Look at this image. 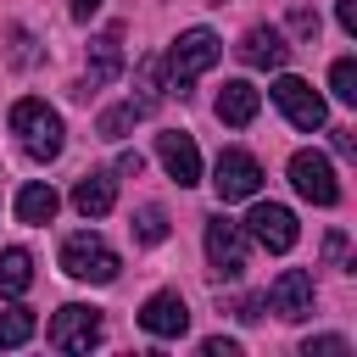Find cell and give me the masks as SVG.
<instances>
[{"label":"cell","mask_w":357,"mask_h":357,"mask_svg":"<svg viewBox=\"0 0 357 357\" xmlns=\"http://www.w3.org/2000/svg\"><path fill=\"white\" fill-rule=\"evenodd\" d=\"M11 134H17V145L28 151V162H56L61 156V145H67V128H61V112L56 106H45L39 95H22L17 106H11Z\"/></svg>","instance_id":"6da1fadb"},{"label":"cell","mask_w":357,"mask_h":357,"mask_svg":"<svg viewBox=\"0 0 357 357\" xmlns=\"http://www.w3.org/2000/svg\"><path fill=\"white\" fill-rule=\"evenodd\" d=\"M218 56H223V39L212 33V28H184L178 39H173V50L162 56V78H167V95H190V84L206 73V67H218Z\"/></svg>","instance_id":"7a4b0ae2"},{"label":"cell","mask_w":357,"mask_h":357,"mask_svg":"<svg viewBox=\"0 0 357 357\" xmlns=\"http://www.w3.org/2000/svg\"><path fill=\"white\" fill-rule=\"evenodd\" d=\"M117 268H123V262H117V251H112L100 234H89V229H84V234H67V240H61V273H67V279L112 284V279H117Z\"/></svg>","instance_id":"3957f363"},{"label":"cell","mask_w":357,"mask_h":357,"mask_svg":"<svg viewBox=\"0 0 357 357\" xmlns=\"http://www.w3.org/2000/svg\"><path fill=\"white\" fill-rule=\"evenodd\" d=\"M273 106L290 117V128H301V134H312V128H324L329 123V106H324V95L307 84V78H296V73H284L279 67V78H273Z\"/></svg>","instance_id":"277c9868"},{"label":"cell","mask_w":357,"mask_h":357,"mask_svg":"<svg viewBox=\"0 0 357 357\" xmlns=\"http://www.w3.org/2000/svg\"><path fill=\"white\" fill-rule=\"evenodd\" d=\"M100 335H106L100 307L67 301V307H56V318H50V346H56V351H95Z\"/></svg>","instance_id":"5b68a950"},{"label":"cell","mask_w":357,"mask_h":357,"mask_svg":"<svg viewBox=\"0 0 357 357\" xmlns=\"http://www.w3.org/2000/svg\"><path fill=\"white\" fill-rule=\"evenodd\" d=\"M212 190H218V201H251V195L262 190V167H257V156L240 151V145L218 151V162H212Z\"/></svg>","instance_id":"8992f818"},{"label":"cell","mask_w":357,"mask_h":357,"mask_svg":"<svg viewBox=\"0 0 357 357\" xmlns=\"http://www.w3.org/2000/svg\"><path fill=\"white\" fill-rule=\"evenodd\" d=\"M312 301H318V290H312V273H307V268H284V273L268 284V296H262V307H268L273 318H284V324L312 318Z\"/></svg>","instance_id":"52a82bcc"},{"label":"cell","mask_w":357,"mask_h":357,"mask_svg":"<svg viewBox=\"0 0 357 357\" xmlns=\"http://www.w3.org/2000/svg\"><path fill=\"white\" fill-rule=\"evenodd\" d=\"M290 184H296V195L312 201V206H335V201H340L335 167H329L324 151H296V156H290Z\"/></svg>","instance_id":"ba28073f"},{"label":"cell","mask_w":357,"mask_h":357,"mask_svg":"<svg viewBox=\"0 0 357 357\" xmlns=\"http://www.w3.org/2000/svg\"><path fill=\"white\" fill-rule=\"evenodd\" d=\"M206 262L218 279H240L245 273V229L229 223V218H206Z\"/></svg>","instance_id":"9c48e42d"},{"label":"cell","mask_w":357,"mask_h":357,"mask_svg":"<svg viewBox=\"0 0 357 357\" xmlns=\"http://www.w3.org/2000/svg\"><path fill=\"white\" fill-rule=\"evenodd\" d=\"M245 234H251L257 245H268V251H290V245L301 240V223H296L290 206H279V201H257L251 218H245Z\"/></svg>","instance_id":"30bf717a"},{"label":"cell","mask_w":357,"mask_h":357,"mask_svg":"<svg viewBox=\"0 0 357 357\" xmlns=\"http://www.w3.org/2000/svg\"><path fill=\"white\" fill-rule=\"evenodd\" d=\"M139 329L156 335V340H178V335L190 329V307H184V296H178V290H156V296H145V307H139Z\"/></svg>","instance_id":"8fae6325"},{"label":"cell","mask_w":357,"mask_h":357,"mask_svg":"<svg viewBox=\"0 0 357 357\" xmlns=\"http://www.w3.org/2000/svg\"><path fill=\"white\" fill-rule=\"evenodd\" d=\"M240 61L257 67V73H279V67L290 61V45H284V33H279L273 22H257V28H245V39H240Z\"/></svg>","instance_id":"7c38bea8"},{"label":"cell","mask_w":357,"mask_h":357,"mask_svg":"<svg viewBox=\"0 0 357 357\" xmlns=\"http://www.w3.org/2000/svg\"><path fill=\"white\" fill-rule=\"evenodd\" d=\"M117 73H123V39H117V33H95V39H89V67H84L78 95L89 100V95H95V89H106Z\"/></svg>","instance_id":"4fadbf2b"},{"label":"cell","mask_w":357,"mask_h":357,"mask_svg":"<svg viewBox=\"0 0 357 357\" xmlns=\"http://www.w3.org/2000/svg\"><path fill=\"white\" fill-rule=\"evenodd\" d=\"M156 156L178 184H201V151H195V139L184 128H162L156 134Z\"/></svg>","instance_id":"5bb4252c"},{"label":"cell","mask_w":357,"mask_h":357,"mask_svg":"<svg viewBox=\"0 0 357 357\" xmlns=\"http://www.w3.org/2000/svg\"><path fill=\"white\" fill-rule=\"evenodd\" d=\"M73 206H78L84 218H106V212L117 206V173H112V167H89V173L73 184Z\"/></svg>","instance_id":"9a60e30c"},{"label":"cell","mask_w":357,"mask_h":357,"mask_svg":"<svg viewBox=\"0 0 357 357\" xmlns=\"http://www.w3.org/2000/svg\"><path fill=\"white\" fill-rule=\"evenodd\" d=\"M257 106H262V89L245 84V78H229V84L218 89V100H212L218 123H229V128H245V123L257 117Z\"/></svg>","instance_id":"2e32d148"},{"label":"cell","mask_w":357,"mask_h":357,"mask_svg":"<svg viewBox=\"0 0 357 357\" xmlns=\"http://www.w3.org/2000/svg\"><path fill=\"white\" fill-rule=\"evenodd\" d=\"M56 206H61V195H56L45 178H33V184L17 190V223H50Z\"/></svg>","instance_id":"e0dca14e"},{"label":"cell","mask_w":357,"mask_h":357,"mask_svg":"<svg viewBox=\"0 0 357 357\" xmlns=\"http://www.w3.org/2000/svg\"><path fill=\"white\" fill-rule=\"evenodd\" d=\"M28 284H33V257L22 245H6L0 251V301H17Z\"/></svg>","instance_id":"ac0fdd59"},{"label":"cell","mask_w":357,"mask_h":357,"mask_svg":"<svg viewBox=\"0 0 357 357\" xmlns=\"http://www.w3.org/2000/svg\"><path fill=\"white\" fill-rule=\"evenodd\" d=\"M33 329H39V324H33V312L11 301V307L0 312V351H17V346H28V340H33Z\"/></svg>","instance_id":"d6986e66"},{"label":"cell","mask_w":357,"mask_h":357,"mask_svg":"<svg viewBox=\"0 0 357 357\" xmlns=\"http://www.w3.org/2000/svg\"><path fill=\"white\" fill-rule=\"evenodd\" d=\"M139 117H145V106H139V100H123V106H106L95 128H100V139H123V134H128Z\"/></svg>","instance_id":"ffe728a7"},{"label":"cell","mask_w":357,"mask_h":357,"mask_svg":"<svg viewBox=\"0 0 357 357\" xmlns=\"http://www.w3.org/2000/svg\"><path fill=\"white\" fill-rule=\"evenodd\" d=\"M134 240H139V245H162V240H167V212H162L156 201H145V206L134 212Z\"/></svg>","instance_id":"44dd1931"},{"label":"cell","mask_w":357,"mask_h":357,"mask_svg":"<svg viewBox=\"0 0 357 357\" xmlns=\"http://www.w3.org/2000/svg\"><path fill=\"white\" fill-rule=\"evenodd\" d=\"M329 89H335V100L357 106V61H351V56H340V61L329 67Z\"/></svg>","instance_id":"7402d4cb"},{"label":"cell","mask_w":357,"mask_h":357,"mask_svg":"<svg viewBox=\"0 0 357 357\" xmlns=\"http://www.w3.org/2000/svg\"><path fill=\"white\" fill-rule=\"evenodd\" d=\"M351 346H346V335H318V340H307L301 346V357H346Z\"/></svg>","instance_id":"603a6c76"},{"label":"cell","mask_w":357,"mask_h":357,"mask_svg":"<svg viewBox=\"0 0 357 357\" xmlns=\"http://www.w3.org/2000/svg\"><path fill=\"white\" fill-rule=\"evenodd\" d=\"M33 56H39L33 50V33L28 28H11V67H33Z\"/></svg>","instance_id":"cb8c5ba5"},{"label":"cell","mask_w":357,"mask_h":357,"mask_svg":"<svg viewBox=\"0 0 357 357\" xmlns=\"http://www.w3.org/2000/svg\"><path fill=\"white\" fill-rule=\"evenodd\" d=\"M290 28H296L301 39H318V11H307V6H301V11H290Z\"/></svg>","instance_id":"d4e9b609"},{"label":"cell","mask_w":357,"mask_h":357,"mask_svg":"<svg viewBox=\"0 0 357 357\" xmlns=\"http://www.w3.org/2000/svg\"><path fill=\"white\" fill-rule=\"evenodd\" d=\"M201 357H240V340H223V335H212V340H201Z\"/></svg>","instance_id":"484cf974"},{"label":"cell","mask_w":357,"mask_h":357,"mask_svg":"<svg viewBox=\"0 0 357 357\" xmlns=\"http://www.w3.org/2000/svg\"><path fill=\"white\" fill-rule=\"evenodd\" d=\"M324 257H329V262H346V234H340V229L324 240Z\"/></svg>","instance_id":"4316f807"},{"label":"cell","mask_w":357,"mask_h":357,"mask_svg":"<svg viewBox=\"0 0 357 357\" xmlns=\"http://www.w3.org/2000/svg\"><path fill=\"white\" fill-rule=\"evenodd\" d=\"M335 17H340V28H346V33H357V0H340V6H335Z\"/></svg>","instance_id":"83f0119b"},{"label":"cell","mask_w":357,"mask_h":357,"mask_svg":"<svg viewBox=\"0 0 357 357\" xmlns=\"http://www.w3.org/2000/svg\"><path fill=\"white\" fill-rule=\"evenodd\" d=\"M139 167H145V162H139V151H123V156H117V167H112V173H139Z\"/></svg>","instance_id":"f1b7e54d"},{"label":"cell","mask_w":357,"mask_h":357,"mask_svg":"<svg viewBox=\"0 0 357 357\" xmlns=\"http://www.w3.org/2000/svg\"><path fill=\"white\" fill-rule=\"evenodd\" d=\"M95 11H100V0H73V17H78V22H89Z\"/></svg>","instance_id":"f546056e"},{"label":"cell","mask_w":357,"mask_h":357,"mask_svg":"<svg viewBox=\"0 0 357 357\" xmlns=\"http://www.w3.org/2000/svg\"><path fill=\"white\" fill-rule=\"evenodd\" d=\"M335 151H340V156H351V151H357V139H351L346 128H335Z\"/></svg>","instance_id":"4dcf8cb0"}]
</instances>
